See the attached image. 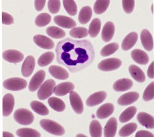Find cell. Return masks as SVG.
Segmentation results:
<instances>
[{
	"instance_id": "cell-39",
	"label": "cell",
	"mask_w": 154,
	"mask_h": 137,
	"mask_svg": "<svg viewBox=\"0 0 154 137\" xmlns=\"http://www.w3.org/2000/svg\"><path fill=\"white\" fill-rule=\"evenodd\" d=\"M119 49V44L116 43H110L105 46L100 51L102 56L106 57L113 55Z\"/></svg>"
},
{
	"instance_id": "cell-41",
	"label": "cell",
	"mask_w": 154,
	"mask_h": 137,
	"mask_svg": "<svg viewBox=\"0 0 154 137\" xmlns=\"http://www.w3.org/2000/svg\"><path fill=\"white\" fill-rule=\"evenodd\" d=\"M71 37L76 39H81L88 36V31L85 27H74L69 32Z\"/></svg>"
},
{
	"instance_id": "cell-8",
	"label": "cell",
	"mask_w": 154,
	"mask_h": 137,
	"mask_svg": "<svg viewBox=\"0 0 154 137\" xmlns=\"http://www.w3.org/2000/svg\"><path fill=\"white\" fill-rule=\"evenodd\" d=\"M69 99L70 105L76 114L81 115L84 111V105L79 95L74 91L70 92Z\"/></svg>"
},
{
	"instance_id": "cell-29",
	"label": "cell",
	"mask_w": 154,
	"mask_h": 137,
	"mask_svg": "<svg viewBox=\"0 0 154 137\" xmlns=\"http://www.w3.org/2000/svg\"><path fill=\"white\" fill-rule=\"evenodd\" d=\"M48 103L51 108L57 112H62L66 109V104L60 99L51 97L48 100Z\"/></svg>"
},
{
	"instance_id": "cell-3",
	"label": "cell",
	"mask_w": 154,
	"mask_h": 137,
	"mask_svg": "<svg viewBox=\"0 0 154 137\" xmlns=\"http://www.w3.org/2000/svg\"><path fill=\"white\" fill-rule=\"evenodd\" d=\"M14 120L22 125H29L33 123L34 116L32 112L27 109L20 108L15 111L14 115Z\"/></svg>"
},
{
	"instance_id": "cell-1",
	"label": "cell",
	"mask_w": 154,
	"mask_h": 137,
	"mask_svg": "<svg viewBox=\"0 0 154 137\" xmlns=\"http://www.w3.org/2000/svg\"><path fill=\"white\" fill-rule=\"evenodd\" d=\"M55 52L57 62L72 73L86 68L95 58L94 47L88 40L66 38L58 42Z\"/></svg>"
},
{
	"instance_id": "cell-6",
	"label": "cell",
	"mask_w": 154,
	"mask_h": 137,
	"mask_svg": "<svg viewBox=\"0 0 154 137\" xmlns=\"http://www.w3.org/2000/svg\"><path fill=\"white\" fill-rule=\"evenodd\" d=\"M122 65L121 59L112 58L104 59L100 62L98 65V68L103 71H111L119 68Z\"/></svg>"
},
{
	"instance_id": "cell-13",
	"label": "cell",
	"mask_w": 154,
	"mask_h": 137,
	"mask_svg": "<svg viewBox=\"0 0 154 137\" xmlns=\"http://www.w3.org/2000/svg\"><path fill=\"white\" fill-rule=\"evenodd\" d=\"M107 94L105 91H99L91 94L86 100V105L89 107H93L103 103L105 100Z\"/></svg>"
},
{
	"instance_id": "cell-7",
	"label": "cell",
	"mask_w": 154,
	"mask_h": 137,
	"mask_svg": "<svg viewBox=\"0 0 154 137\" xmlns=\"http://www.w3.org/2000/svg\"><path fill=\"white\" fill-rule=\"evenodd\" d=\"M46 77L45 71L43 70H39L32 77V79L29 82V90L31 92H35L39 88L45 80Z\"/></svg>"
},
{
	"instance_id": "cell-49",
	"label": "cell",
	"mask_w": 154,
	"mask_h": 137,
	"mask_svg": "<svg viewBox=\"0 0 154 137\" xmlns=\"http://www.w3.org/2000/svg\"><path fill=\"white\" fill-rule=\"evenodd\" d=\"M3 136H14V135H12V133H11L10 132H3Z\"/></svg>"
},
{
	"instance_id": "cell-24",
	"label": "cell",
	"mask_w": 154,
	"mask_h": 137,
	"mask_svg": "<svg viewBox=\"0 0 154 137\" xmlns=\"http://www.w3.org/2000/svg\"><path fill=\"white\" fill-rule=\"evenodd\" d=\"M117 129V122L115 118H111L105 124L103 133L105 137L115 136Z\"/></svg>"
},
{
	"instance_id": "cell-47",
	"label": "cell",
	"mask_w": 154,
	"mask_h": 137,
	"mask_svg": "<svg viewBox=\"0 0 154 137\" xmlns=\"http://www.w3.org/2000/svg\"><path fill=\"white\" fill-rule=\"evenodd\" d=\"M136 137H153L154 135L152 133L147 131H139L135 135Z\"/></svg>"
},
{
	"instance_id": "cell-21",
	"label": "cell",
	"mask_w": 154,
	"mask_h": 137,
	"mask_svg": "<svg viewBox=\"0 0 154 137\" xmlns=\"http://www.w3.org/2000/svg\"><path fill=\"white\" fill-rule=\"evenodd\" d=\"M115 33V26L112 22H106L104 25L102 31V40L108 43L113 38Z\"/></svg>"
},
{
	"instance_id": "cell-11",
	"label": "cell",
	"mask_w": 154,
	"mask_h": 137,
	"mask_svg": "<svg viewBox=\"0 0 154 137\" xmlns=\"http://www.w3.org/2000/svg\"><path fill=\"white\" fill-rule=\"evenodd\" d=\"M15 106V98L11 94H7L3 98V116L7 117L12 112Z\"/></svg>"
},
{
	"instance_id": "cell-45",
	"label": "cell",
	"mask_w": 154,
	"mask_h": 137,
	"mask_svg": "<svg viewBox=\"0 0 154 137\" xmlns=\"http://www.w3.org/2000/svg\"><path fill=\"white\" fill-rule=\"evenodd\" d=\"M2 23L3 25H10L14 23V19L10 14L3 11L2 12Z\"/></svg>"
},
{
	"instance_id": "cell-48",
	"label": "cell",
	"mask_w": 154,
	"mask_h": 137,
	"mask_svg": "<svg viewBox=\"0 0 154 137\" xmlns=\"http://www.w3.org/2000/svg\"><path fill=\"white\" fill-rule=\"evenodd\" d=\"M147 75L151 79L154 78V61H152V63L150 64L147 71Z\"/></svg>"
},
{
	"instance_id": "cell-16",
	"label": "cell",
	"mask_w": 154,
	"mask_h": 137,
	"mask_svg": "<svg viewBox=\"0 0 154 137\" xmlns=\"http://www.w3.org/2000/svg\"><path fill=\"white\" fill-rule=\"evenodd\" d=\"M140 39L141 44L145 50L151 51L153 49V40L151 33L147 29H144L141 32Z\"/></svg>"
},
{
	"instance_id": "cell-38",
	"label": "cell",
	"mask_w": 154,
	"mask_h": 137,
	"mask_svg": "<svg viewBox=\"0 0 154 137\" xmlns=\"http://www.w3.org/2000/svg\"><path fill=\"white\" fill-rule=\"evenodd\" d=\"M63 7L70 16H75L78 12V7L74 0H63Z\"/></svg>"
},
{
	"instance_id": "cell-14",
	"label": "cell",
	"mask_w": 154,
	"mask_h": 137,
	"mask_svg": "<svg viewBox=\"0 0 154 137\" xmlns=\"http://www.w3.org/2000/svg\"><path fill=\"white\" fill-rule=\"evenodd\" d=\"M49 73L50 75L58 80H66L69 77V74L68 71L57 65H51L48 68Z\"/></svg>"
},
{
	"instance_id": "cell-22",
	"label": "cell",
	"mask_w": 154,
	"mask_h": 137,
	"mask_svg": "<svg viewBox=\"0 0 154 137\" xmlns=\"http://www.w3.org/2000/svg\"><path fill=\"white\" fill-rule=\"evenodd\" d=\"M138 35L137 32H131L127 35L124 39L121 47L124 51H128L131 49L132 47L136 44L138 40Z\"/></svg>"
},
{
	"instance_id": "cell-35",
	"label": "cell",
	"mask_w": 154,
	"mask_h": 137,
	"mask_svg": "<svg viewBox=\"0 0 154 137\" xmlns=\"http://www.w3.org/2000/svg\"><path fill=\"white\" fill-rule=\"evenodd\" d=\"M16 133L17 136L20 137H40L41 136L37 130L29 128L18 129Z\"/></svg>"
},
{
	"instance_id": "cell-28",
	"label": "cell",
	"mask_w": 154,
	"mask_h": 137,
	"mask_svg": "<svg viewBox=\"0 0 154 137\" xmlns=\"http://www.w3.org/2000/svg\"><path fill=\"white\" fill-rule=\"evenodd\" d=\"M30 106L32 109L41 116H47L49 114L48 108L42 103L38 100H33L31 103Z\"/></svg>"
},
{
	"instance_id": "cell-19",
	"label": "cell",
	"mask_w": 154,
	"mask_h": 137,
	"mask_svg": "<svg viewBox=\"0 0 154 137\" xmlns=\"http://www.w3.org/2000/svg\"><path fill=\"white\" fill-rule=\"evenodd\" d=\"M131 56L136 63L141 65H145L149 62V56L145 51L141 49H136L132 51Z\"/></svg>"
},
{
	"instance_id": "cell-36",
	"label": "cell",
	"mask_w": 154,
	"mask_h": 137,
	"mask_svg": "<svg viewBox=\"0 0 154 137\" xmlns=\"http://www.w3.org/2000/svg\"><path fill=\"white\" fill-rule=\"evenodd\" d=\"M90 133L92 137H100L102 135V125L97 120H93L90 125Z\"/></svg>"
},
{
	"instance_id": "cell-43",
	"label": "cell",
	"mask_w": 154,
	"mask_h": 137,
	"mask_svg": "<svg viewBox=\"0 0 154 137\" xmlns=\"http://www.w3.org/2000/svg\"><path fill=\"white\" fill-rule=\"evenodd\" d=\"M60 0H49L48 3V8L49 11L52 14L57 13L60 9Z\"/></svg>"
},
{
	"instance_id": "cell-46",
	"label": "cell",
	"mask_w": 154,
	"mask_h": 137,
	"mask_svg": "<svg viewBox=\"0 0 154 137\" xmlns=\"http://www.w3.org/2000/svg\"><path fill=\"white\" fill-rule=\"evenodd\" d=\"M46 0H34V7L38 11H42L45 6Z\"/></svg>"
},
{
	"instance_id": "cell-25",
	"label": "cell",
	"mask_w": 154,
	"mask_h": 137,
	"mask_svg": "<svg viewBox=\"0 0 154 137\" xmlns=\"http://www.w3.org/2000/svg\"><path fill=\"white\" fill-rule=\"evenodd\" d=\"M133 85L132 80L128 79H122L117 80L113 85V88L117 92L126 91Z\"/></svg>"
},
{
	"instance_id": "cell-15",
	"label": "cell",
	"mask_w": 154,
	"mask_h": 137,
	"mask_svg": "<svg viewBox=\"0 0 154 137\" xmlns=\"http://www.w3.org/2000/svg\"><path fill=\"white\" fill-rule=\"evenodd\" d=\"M75 88L74 85L71 82H63L59 83L58 85L55 87L53 89V92L57 96H64L67 94L72 91Z\"/></svg>"
},
{
	"instance_id": "cell-42",
	"label": "cell",
	"mask_w": 154,
	"mask_h": 137,
	"mask_svg": "<svg viewBox=\"0 0 154 137\" xmlns=\"http://www.w3.org/2000/svg\"><path fill=\"white\" fill-rule=\"evenodd\" d=\"M154 98V82H152L147 86L143 92V99L145 101H150Z\"/></svg>"
},
{
	"instance_id": "cell-9",
	"label": "cell",
	"mask_w": 154,
	"mask_h": 137,
	"mask_svg": "<svg viewBox=\"0 0 154 137\" xmlns=\"http://www.w3.org/2000/svg\"><path fill=\"white\" fill-rule=\"evenodd\" d=\"M33 40L38 46L44 49H52L55 47L54 42L50 38L43 35L38 34L34 35Z\"/></svg>"
},
{
	"instance_id": "cell-34",
	"label": "cell",
	"mask_w": 154,
	"mask_h": 137,
	"mask_svg": "<svg viewBox=\"0 0 154 137\" xmlns=\"http://www.w3.org/2000/svg\"><path fill=\"white\" fill-rule=\"evenodd\" d=\"M55 58V54L53 52L49 51L45 52L41 55L38 60V64L41 67H45L49 65Z\"/></svg>"
},
{
	"instance_id": "cell-33",
	"label": "cell",
	"mask_w": 154,
	"mask_h": 137,
	"mask_svg": "<svg viewBox=\"0 0 154 137\" xmlns=\"http://www.w3.org/2000/svg\"><path fill=\"white\" fill-rule=\"evenodd\" d=\"M101 29V21L99 19H94L89 26L88 34L92 38L96 37Z\"/></svg>"
},
{
	"instance_id": "cell-37",
	"label": "cell",
	"mask_w": 154,
	"mask_h": 137,
	"mask_svg": "<svg viewBox=\"0 0 154 137\" xmlns=\"http://www.w3.org/2000/svg\"><path fill=\"white\" fill-rule=\"evenodd\" d=\"M51 20V16L47 13L38 15L35 19V24L38 27H43L48 25Z\"/></svg>"
},
{
	"instance_id": "cell-32",
	"label": "cell",
	"mask_w": 154,
	"mask_h": 137,
	"mask_svg": "<svg viewBox=\"0 0 154 137\" xmlns=\"http://www.w3.org/2000/svg\"><path fill=\"white\" fill-rule=\"evenodd\" d=\"M46 33L50 37L53 39H62L66 36V32L61 28L51 26L46 28Z\"/></svg>"
},
{
	"instance_id": "cell-20",
	"label": "cell",
	"mask_w": 154,
	"mask_h": 137,
	"mask_svg": "<svg viewBox=\"0 0 154 137\" xmlns=\"http://www.w3.org/2000/svg\"><path fill=\"white\" fill-rule=\"evenodd\" d=\"M137 120L139 123L146 128L153 129L154 128V118L149 114L141 112L137 115Z\"/></svg>"
},
{
	"instance_id": "cell-10",
	"label": "cell",
	"mask_w": 154,
	"mask_h": 137,
	"mask_svg": "<svg viewBox=\"0 0 154 137\" xmlns=\"http://www.w3.org/2000/svg\"><path fill=\"white\" fill-rule=\"evenodd\" d=\"M3 58L10 63H18L21 62L24 56L22 53L17 50L8 49L3 52Z\"/></svg>"
},
{
	"instance_id": "cell-44",
	"label": "cell",
	"mask_w": 154,
	"mask_h": 137,
	"mask_svg": "<svg viewBox=\"0 0 154 137\" xmlns=\"http://www.w3.org/2000/svg\"><path fill=\"white\" fill-rule=\"evenodd\" d=\"M134 0H122V8L125 13H131L134 8Z\"/></svg>"
},
{
	"instance_id": "cell-26",
	"label": "cell",
	"mask_w": 154,
	"mask_h": 137,
	"mask_svg": "<svg viewBox=\"0 0 154 137\" xmlns=\"http://www.w3.org/2000/svg\"><path fill=\"white\" fill-rule=\"evenodd\" d=\"M129 72L136 81L143 83L145 81V75L143 71L141 70L140 68L137 67V65L131 64L129 67Z\"/></svg>"
},
{
	"instance_id": "cell-31",
	"label": "cell",
	"mask_w": 154,
	"mask_h": 137,
	"mask_svg": "<svg viewBox=\"0 0 154 137\" xmlns=\"http://www.w3.org/2000/svg\"><path fill=\"white\" fill-rule=\"evenodd\" d=\"M110 0H97L94 4L93 10L97 15L105 13L110 4Z\"/></svg>"
},
{
	"instance_id": "cell-23",
	"label": "cell",
	"mask_w": 154,
	"mask_h": 137,
	"mask_svg": "<svg viewBox=\"0 0 154 137\" xmlns=\"http://www.w3.org/2000/svg\"><path fill=\"white\" fill-rule=\"evenodd\" d=\"M114 111V106L111 103H106L101 106L97 111L98 118L103 120L111 116Z\"/></svg>"
},
{
	"instance_id": "cell-2",
	"label": "cell",
	"mask_w": 154,
	"mask_h": 137,
	"mask_svg": "<svg viewBox=\"0 0 154 137\" xmlns=\"http://www.w3.org/2000/svg\"><path fill=\"white\" fill-rule=\"evenodd\" d=\"M40 126L46 132L50 134L56 136H62L65 133V129L60 124L50 120H42L39 122Z\"/></svg>"
},
{
	"instance_id": "cell-17",
	"label": "cell",
	"mask_w": 154,
	"mask_h": 137,
	"mask_svg": "<svg viewBox=\"0 0 154 137\" xmlns=\"http://www.w3.org/2000/svg\"><path fill=\"white\" fill-rule=\"evenodd\" d=\"M54 22L58 26L65 28H72L76 26V22L70 17L57 15L54 17Z\"/></svg>"
},
{
	"instance_id": "cell-27",
	"label": "cell",
	"mask_w": 154,
	"mask_h": 137,
	"mask_svg": "<svg viewBox=\"0 0 154 137\" xmlns=\"http://www.w3.org/2000/svg\"><path fill=\"white\" fill-rule=\"evenodd\" d=\"M92 10L89 6L82 8L79 11L78 20L81 24H86L90 21L92 16Z\"/></svg>"
},
{
	"instance_id": "cell-18",
	"label": "cell",
	"mask_w": 154,
	"mask_h": 137,
	"mask_svg": "<svg viewBox=\"0 0 154 137\" xmlns=\"http://www.w3.org/2000/svg\"><path fill=\"white\" fill-rule=\"evenodd\" d=\"M140 97V94L136 92H130L124 94L117 100V103L120 106H128L135 103Z\"/></svg>"
},
{
	"instance_id": "cell-12",
	"label": "cell",
	"mask_w": 154,
	"mask_h": 137,
	"mask_svg": "<svg viewBox=\"0 0 154 137\" xmlns=\"http://www.w3.org/2000/svg\"><path fill=\"white\" fill-rule=\"evenodd\" d=\"M35 58L32 56H28L26 58L22 65L21 72L23 76H30L33 73L34 70L35 68Z\"/></svg>"
},
{
	"instance_id": "cell-40",
	"label": "cell",
	"mask_w": 154,
	"mask_h": 137,
	"mask_svg": "<svg viewBox=\"0 0 154 137\" xmlns=\"http://www.w3.org/2000/svg\"><path fill=\"white\" fill-rule=\"evenodd\" d=\"M137 129V124L135 123H130L124 125L119 132L120 136H128L134 133Z\"/></svg>"
},
{
	"instance_id": "cell-30",
	"label": "cell",
	"mask_w": 154,
	"mask_h": 137,
	"mask_svg": "<svg viewBox=\"0 0 154 137\" xmlns=\"http://www.w3.org/2000/svg\"><path fill=\"white\" fill-rule=\"evenodd\" d=\"M137 109L134 106H131L124 110L119 116V121L121 123H127L137 113Z\"/></svg>"
},
{
	"instance_id": "cell-4",
	"label": "cell",
	"mask_w": 154,
	"mask_h": 137,
	"mask_svg": "<svg viewBox=\"0 0 154 137\" xmlns=\"http://www.w3.org/2000/svg\"><path fill=\"white\" fill-rule=\"evenodd\" d=\"M27 85L26 80L19 77H14L5 80L3 83V86L7 90L11 91H20L25 89Z\"/></svg>"
},
{
	"instance_id": "cell-5",
	"label": "cell",
	"mask_w": 154,
	"mask_h": 137,
	"mask_svg": "<svg viewBox=\"0 0 154 137\" xmlns=\"http://www.w3.org/2000/svg\"><path fill=\"white\" fill-rule=\"evenodd\" d=\"M55 87V82L50 79L45 82L43 84L39 87L37 93L38 98L41 100H46L49 98L53 92V89Z\"/></svg>"
}]
</instances>
